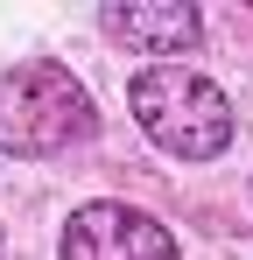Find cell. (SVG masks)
<instances>
[{"instance_id": "obj_1", "label": "cell", "mask_w": 253, "mask_h": 260, "mask_svg": "<svg viewBox=\"0 0 253 260\" xmlns=\"http://www.w3.org/2000/svg\"><path fill=\"white\" fill-rule=\"evenodd\" d=\"M126 106H134V120L141 134L176 155V162H211V155H225L232 148V99L211 85L204 71H190V63H148L134 85H126Z\"/></svg>"}, {"instance_id": "obj_2", "label": "cell", "mask_w": 253, "mask_h": 260, "mask_svg": "<svg viewBox=\"0 0 253 260\" xmlns=\"http://www.w3.org/2000/svg\"><path fill=\"white\" fill-rule=\"evenodd\" d=\"M99 127L91 91L71 78V63H7L0 71V155H64Z\"/></svg>"}, {"instance_id": "obj_3", "label": "cell", "mask_w": 253, "mask_h": 260, "mask_svg": "<svg viewBox=\"0 0 253 260\" xmlns=\"http://www.w3.org/2000/svg\"><path fill=\"white\" fill-rule=\"evenodd\" d=\"M56 260H183V246H176V232L162 218L134 211L120 197H99V204L71 211Z\"/></svg>"}, {"instance_id": "obj_4", "label": "cell", "mask_w": 253, "mask_h": 260, "mask_svg": "<svg viewBox=\"0 0 253 260\" xmlns=\"http://www.w3.org/2000/svg\"><path fill=\"white\" fill-rule=\"evenodd\" d=\"M99 28L126 43L134 56H190L204 43V14L190 0H106Z\"/></svg>"}]
</instances>
